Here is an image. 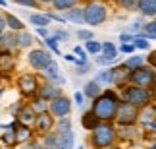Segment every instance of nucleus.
<instances>
[{
	"mask_svg": "<svg viewBox=\"0 0 156 149\" xmlns=\"http://www.w3.org/2000/svg\"><path fill=\"white\" fill-rule=\"evenodd\" d=\"M119 91L112 87H106L102 95H98L97 99H93L91 103V110L97 114V118L100 122H114V116H116V109L119 105Z\"/></svg>",
	"mask_w": 156,
	"mask_h": 149,
	"instance_id": "nucleus-1",
	"label": "nucleus"
},
{
	"mask_svg": "<svg viewBox=\"0 0 156 149\" xmlns=\"http://www.w3.org/2000/svg\"><path fill=\"white\" fill-rule=\"evenodd\" d=\"M89 143H91V149H106L114 143H118L116 124L114 122H100L89 134Z\"/></svg>",
	"mask_w": 156,
	"mask_h": 149,
	"instance_id": "nucleus-2",
	"label": "nucleus"
},
{
	"mask_svg": "<svg viewBox=\"0 0 156 149\" xmlns=\"http://www.w3.org/2000/svg\"><path fill=\"white\" fill-rule=\"evenodd\" d=\"M119 97L125 103L137 106V109H143L147 105L154 103V91L148 87H139V85H125L123 89H119Z\"/></svg>",
	"mask_w": 156,
	"mask_h": 149,
	"instance_id": "nucleus-3",
	"label": "nucleus"
},
{
	"mask_svg": "<svg viewBox=\"0 0 156 149\" xmlns=\"http://www.w3.org/2000/svg\"><path fill=\"white\" fill-rule=\"evenodd\" d=\"M110 16V8H108L106 2H97V0H91L83 6V17H85L87 25H102Z\"/></svg>",
	"mask_w": 156,
	"mask_h": 149,
	"instance_id": "nucleus-4",
	"label": "nucleus"
},
{
	"mask_svg": "<svg viewBox=\"0 0 156 149\" xmlns=\"http://www.w3.org/2000/svg\"><path fill=\"white\" fill-rule=\"evenodd\" d=\"M116 136L119 145H131V143H141L145 140V130L139 124L133 126H116Z\"/></svg>",
	"mask_w": 156,
	"mask_h": 149,
	"instance_id": "nucleus-5",
	"label": "nucleus"
},
{
	"mask_svg": "<svg viewBox=\"0 0 156 149\" xmlns=\"http://www.w3.org/2000/svg\"><path fill=\"white\" fill-rule=\"evenodd\" d=\"M137 116H139V109L125 101H119L118 109H116V116H114V124L116 126H133L137 124Z\"/></svg>",
	"mask_w": 156,
	"mask_h": 149,
	"instance_id": "nucleus-6",
	"label": "nucleus"
},
{
	"mask_svg": "<svg viewBox=\"0 0 156 149\" xmlns=\"http://www.w3.org/2000/svg\"><path fill=\"white\" fill-rule=\"evenodd\" d=\"M129 83H131V85H139V87L152 89L154 83H156V70L152 66H148V64H145V66H141V68H137V70L131 72Z\"/></svg>",
	"mask_w": 156,
	"mask_h": 149,
	"instance_id": "nucleus-7",
	"label": "nucleus"
},
{
	"mask_svg": "<svg viewBox=\"0 0 156 149\" xmlns=\"http://www.w3.org/2000/svg\"><path fill=\"white\" fill-rule=\"evenodd\" d=\"M48 112L54 118L69 116V112H71V99L66 97V95H58L56 99L48 101Z\"/></svg>",
	"mask_w": 156,
	"mask_h": 149,
	"instance_id": "nucleus-8",
	"label": "nucleus"
},
{
	"mask_svg": "<svg viewBox=\"0 0 156 149\" xmlns=\"http://www.w3.org/2000/svg\"><path fill=\"white\" fill-rule=\"evenodd\" d=\"M27 60H29V64H31L33 70L44 72L46 66L52 62V56H50V50H46V49H33L31 52H29Z\"/></svg>",
	"mask_w": 156,
	"mask_h": 149,
	"instance_id": "nucleus-9",
	"label": "nucleus"
},
{
	"mask_svg": "<svg viewBox=\"0 0 156 149\" xmlns=\"http://www.w3.org/2000/svg\"><path fill=\"white\" fill-rule=\"evenodd\" d=\"M17 87H20V93L25 95V97H33V95L39 93V77L35 74H21L17 77Z\"/></svg>",
	"mask_w": 156,
	"mask_h": 149,
	"instance_id": "nucleus-10",
	"label": "nucleus"
},
{
	"mask_svg": "<svg viewBox=\"0 0 156 149\" xmlns=\"http://www.w3.org/2000/svg\"><path fill=\"white\" fill-rule=\"evenodd\" d=\"M54 124H56V120H54V116L50 114L48 110H46V112H41V114H37V116H35L33 128H35V132H37V134L44 136V134L52 132Z\"/></svg>",
	"mask_w": 156,
	"mask_h": 149,
	"instance_id": "nucleus-11",
	"label": "nucleus"
},
{
	"mask_svg": "<svg viewBox=\"0 0 156 149\" xmlns=\"http://www.w3.org/2000/svg\"><path fill=\"white\" fill-rule=\"evenodd\" d=\"M112 77H114V83L116 89H123L125 85H129V77H131V70H127L123 64H118V66H112Z\"/></svg>",
	"mask_w": 156,
	"mask_h": 149,
	"instance_id": "nucleus-12",
	"label": "nucleus"
},
{
	"mask_svg": "<svg viewBox=\"0 0 156 149\" xmlns=\"http://www.w3.org/2000/svg\"><path fill=\"white\" fill-rule=\"evenodd\" d=\"M156 120V103L152 105H147V106H143V109H139V116H137V124L145 130L151 122Z\"/></svg>",
	"mask_w": 156,
	"mask_h": 149,
	"instance_id": "nucleus-13",
	"label": "nucleus"
},
{
	"mask_svg": "<svg viewBox=\"0 0 156 149\" xmlns=\"http://www.w3.org/2000/svg\"><path fill=\"white\" fill-rule=\"evenodd\" d=\"M135 12H139L145 20H154L156 17V0H137Z\"/></svg>",
	"mask_w": 156,
	"mask_h": 149,
	"instance_id": "nucleus-14",
	"label": "nucleus"
},
{
	"mask_svg": "<svg viewBox=\"0 0 156 149\" xmlns=\"http://www.w3.org/2000/svg\"><path fill=\"white\" fill-rule=\"evenodd\" d=\"M100 56L108 62V66L114 64V62H118V58H119L118 45H114L112 41H104V43H102V50H100Z\"/></svg>",
	"mask_w": 156,
	"mask_h": 149,
	"instance_id": "nucleus-15",
	"label": "nucleus"
},
{
	"mask_svg": "<svg viewBox=\"0 0 156 149\" xmlns=\"http://www.w3.org/2000/svg\"><path fill=\"white\" fill-rule=\"evenodd\" d=\"M58 95H62V89H60L56 83H44V85H41L39 87V93H37V97L41 99H44V101H52V99H56Z\"/></svg>",
	"mask_w": 156,
	"mask_h": 149,
	"instance_id": "nucleus-16",
	"label": "nucleus"
},
{
	"mask_svg": "<svg viewBox=\"0 0 156 149\" xmlns=\"http://www.w3.org/2000/svg\"><path fill=\"white\" fill-rule=\"evenodd\" d=\"M35 116H37V112H35L29 105H23L20 112H17V116H16V120L17 124H25V126H31V124L35 122Z\"/></svg>",
	"mask_w": 156,
	"mask_h": 149,
	"instance_id": "nucleus-17",
	"label": "nucleus"
},
{
	"mask_svg": "<svg viewBox=\"0 0 156 149\" xmlns=\"http://www.w3.org/2000/svg\"><path fill=\"white\" fill-rule=\"evenodd\" d=\"M17 47V33L14 31H4L0 35V50H14Z\"/></svg>",
	"mask_w": 156,
	"mask_h": 149,
	"instance_id": "nucleus-18",
	"label": "nucleus"
},
{
	"mask_svg": "<svg viewBox=\"0 0 156 149\" xmlns=\"http://www.w3.org/2000/svg\"><path fill=\"white\" fill-rule=\"evenodd\" d=\"M102 85H98L94 80H89L85 85H83V95H85V99H89V101H93V99H97L98 95H102Z\"/></svg>",
	"mask_w": 156,
	"mask_h": 149,
	"instance_id": "nucleus-19",
	"label": "nucleus"
},
{
	"mask_svg": "<svg viewBox=\"0 0 156 149\" xmlns=\"http://www.w3.org/2000/svg\"><path fill=\"white\" fill-rule=\"evenodd\" d=\"M98 124H100V120L97 118V114H94V112H93L91 109H87V110L81 114V126L85 128L87 132H93V130L97 128Z\"/></svg>",
	"mask_w": 156,
	"mask_h": 149,
	"instance_id": "nucleus-20",
	"label": "nucleus"
},
{
	"mask_svg": "<svg viewBox=\"0 0 156 149\" xmlns=\"http://www.w3.org/2000/svg\"><path fill=\"white\" fill-rule=\"evenodd\" d=\"M14 132H16L17 143H21V145L33 140V130H31V126H25V124H16Z\"/></svg>",
	"mask_w": 156,
	"mask_h": 149,
	"instance_id": "nucleus-21",
	"label": "nucleus"
},
{
	"mask_svg": "<svg viewBox=\"0 0 156 149\" xmlns=\"http://www.w3.org/2000/svg\"><path fill=\"white\" fill-rule=\"evenodd\" d=\"M64 20L71 21V23H85V17H83V6H73L71 10L64 12Z\"/></svg>",
	"mask_w": 156,
	"mask_h": 149,
	"instance_id": "nucleus-22",
	"label": "nucleus"
},
{
	"mask_svg": "<svg viewBox=\"0 0 156 149\" xmlns=\"http://www.w3.org/2000/svg\"><path fill=\"white\" fill-rule=\"evenodd\" d=\"M122 64H123L127 70H131V72H133V70L145 66V64H147V56H141V54H137V52H135V54H129Z\"/></svg>",
	"mask_w": 156,
	"mask_h": 149,
	"instance_id": "nucleus-23",
	"label": "nucleus"
},
{
	"mask_svg": "<svg viewBox=\"0 0 156 149\" xmlns=\"http://www.w3.org/2000/svg\"><path fill=\"white\" fill-rule=\"evenodd\" d=\"M75 134L73 130L71 132H64V134H58V147L56 149H75Z\"/></svg>",
	"mask_w": 156,
	"mask_h": 149,
	"instance_id": "nucleus-24",
	"label": "nucleus"
},
{
	"mask_svg": "<svg viewBox=\"0 0 156 149\" xmlns=\"http://www.w3.org/2000/svg\"><path fill=\"white\" fill-rule=\"evenodd\" d=\"M44 74H46V77H48L52 83H64V76L60 74V66L56 64V60H52L48 66H46Z\"/></svg>",
	"mask_w": 156,
	"mask_h": 149,
	"instance_id": "nucleus-25",
	"label": "nucleus"
},
{
	"mask_svg": "<svg viewBox=\"0 0 156 149\" xmlns=\"http://www.w3.org/2000/svg\"><path fill=\"white\" fill-rule=\"evenodd\" d=\"M94 81H97L98 85H112V83H114L112 68H102L100 72H97V76H94Z\"/></svg>",
	"mask_w": 156,
	"mask_h": 149,
	"instance_id": "nucleus-26",
	"label": "nucleus"
},
{
	"mask_svg": "<svg viewBox=\"0 0 156 149\" xmlns=\"http://www.w3.org/2000/svg\"><path fill=\"white\" fill-rule=\"evenodd\" d=\"M4 17H6V27H10V31H14V33H20V31H23V21L20 20V17H16L14 14H4Z\"/></svg>",
	"mask_w": 156,
	"mask_h": 149,
	"instance_id": "nucleus-27",
	"label": "nucleus"
},
{
	"mask_svg": "<svg viewBox=\"0 0 156 149\" xmlns=\"http://www.w3.org/2000/svg\"><path fill=\"white\" fill-rule=\"evenodd\" d=\"M14 62H16L14 54H12L10 50H2V54H0V70L10 72V70L14 68Z\"/></svg>",
	"mask_w": 156,
	"mask_h": 149,
	"instance_id": "nucleus-28",
	"label": "nucleus"
},
{
	"mask_svg": "<svg viewBox=\"0 0 156 149\" xmlns=\"http://www.w3.org/2000/svg\"><path fill=\"white\" fill-rule=\"evenodd\" d=\"M29 21H31L35 27H48L50 25V20H48L46 14H31L29 16Z\"/></svg>",
	"mask_w": 156,
	"mask_h": 149,
	"instance_id": "nucleus-29",
	"label": "nucleus"
},
{
	"mask_svg": "<svg viewBox=\"0 0 156 149\" xmlns=\"http://www.w3.org/2000/svg\"><path fill=\"white\" fill-rule=\"evenodd\" d=\"M33 35L31 33H27V31H20L17 33V47L20 49H29V47L33 45Z\"/></svg>",
	"mask_w": 156,
	"mask_h": 149,
	"instance_id": "nucleus-30",
	"label": "nucleus"
},
{
	"mask_svg": "<svg viewBox=\"0 0 156 149\" xmlns=\"http://www.w3.org/2000/svg\"><path fill=\"white\" fill-rule=\"evenodd\" d=\"M143 35L148 41H156V20H148L145 25H143Z\"/></svg>",
	"mask_w": 156,
	"mask_h": 149,
	"instance_id": "nucleus-31",
	"label": "nucleus"
},
{
	"mask_svg": "<svg viewBox=\"0 0 156 149\" xmlns=\"http://www.w3.org/2000/svg\"><path fill=\"white\" fill-rule=\"evenodd\" d=\"M79 4V0H54L52 6H54V10H58V12H66V10H71L73 6Z\"/></svg>",
	"mask_w": 156,
	"mask_h": 149,
	"instance_id": "nucleus-32",
	"label": "nucleus"
},
{
	"mask_svg": "<svg viewBox=\"0 0 156 149\" xmlns=\"http://www.w3.org/2000/svg\"><path fill=\"white\" fill-rule=\"evenodd\" d=\"M83 49L87 50V54L97 56V54H100V50H102V43H100V41H94V39H93V41H87Z\"/></svg>",
	"mask_w": 156,
	"mask_h": 149,
	"instance_id": "nucleus-33",
	"label": "nucleus"
},
{
	"mask_svg": "<svg viewBox=\"0 0 156 149\" xmlns=\"http://www.w3.org/2000/svg\"><path fill=\"white\" fill-rule=\"evenodd\" d=\"M56 128V134H64V132H71V118L64 116V118H58V122L54 124Z\"/></svg>",
	"mask_w": 156,
	"mask_h": 149,
	"instance_id": "nucleus-34",
	"label": "nucleus"
},
{
	"mask_svg": "<svg viewBox=\"0 0 156 149\" xmlns=\"http://www.w3.org/2000/svg\"><path fill=\"white\" fill-rule=\"evenodd\" d=\"M44 45H46V49H48L50 52H54V54H58V56H62V52H60V41L54 37V35H48V37L44 39Z\"/></svg>",
	"mask_w": 156,
	"mask_h": 149,
	"instance_id": "nucleus-35",
	"label": "nucleus"
},
{
	"mask_svg": "<svg viewBox=\"0 0 156 149\" xmlns=\"http://www.w3.org/2000/svg\"><path fill=\"white\" fill-rule=\"evenodd\" d=\"M29 106H31L37 114H41V112H46V110H48V101H44V99H41V97H35V101Z\"/></svg>",
	"mask_w": 156,
	"mask_h": 149,
	"instance_id": "nucleus-36",
	"label": "nucleus"
},
{
	"mask_svg": "<svg viewBox=\"0 0 156 149\" xmlns=\"http://www.w3.org/2000/svg\"><path fill=\"white\" fill-rule=\"evenodd\" d=\"M114 6L122 10H127V12H135V6H137V0H112Z\"/></svg>",
	"mask_w": 156,
	"mask_h": 149,
	"instance_id": "nucleus-37",
	"label": "nucleus"
},
{
	"mask_svg": "<svg viewBox=\"0 0 156 149\" xmlns=\"http://www.w3.org/2000/svg\"><path fill=\"white\" fill-rule=\"evenodd\" d=\"M2 141H4V145H16L17 143V138H16V132L14 130H6V132L2 134Z\"/></svg>",
	"mask_w": 156,
	"mask_h": 149,
	"instance_id": "nucleus-38",
	"label": "nucleus"
},
{
	"mask_svg": "<svg viewBox=\"0 0 156 149\" xmlns=\"http://www.w3.org/2000/svg\"><path fill=\"white\" fill-rule=\"evenodd\" d=\"M77 39L83 41V43H87V41L94 39V33L91 31V29H79V31H77Z\"/></svg>",
	"mask_w": 156,
	"mask_h": 149,
	"instance_id": "nucleus-39",
	"label": "nucleus"
},
{
	"mask_svg": "<svg viewBox=\"0 0 156 149\" xmlns=\"http://www.w3.org/2000/svg\"><path fill=\"white\" fill-rule=\"evenodd\" d=\"M118 50H119V54H135V45L133 43H123V45H118Z\"/></svg>",
	"mask_w": 156,
	"mask_h": 149,
	"instance_id": "nucleus-40",
	"label": "nucleus"
},
{
	"mask_svg": "<svg viewBox=\"0 0 156 149\" xmlns=\"http://www.w3.org/2000/svg\"><path fill=\"white\" fill-rule=\"evenodd\" d=\"M21 149H46V147L43 145V141H35V140H31V141H27V143H23Z\"/></svg>",
	"mask_w": 156,
	"mask_h": 149,
	"instance_id": "nucleus-41",
	"label": "nucleus"
},
{
	"mask_svg": "<svg viewBox=\"0 0 156 149\" xmlns=\"http://www.w3.org/2000/svg\"><path fill=\"white\" fill-rule=\"evenodd\" d=\"M52 35L60 41V43H64V41H68V39H69V33L66 31V29H56V31H54Z\"/></svg>",
	"mask_w": 156,
	"mask_h": 149,
	"instance_id": "nucleus-42",
	"label": "nucleus"
},
{
	"mask_svg": "<svg viewBox=\"0 0 156 149\" xmlns=\"http://www.w3.org/2000/svg\"><path fill=\"white\" fill-rule=\"evenodd\" d=\"M89 72H91V64H89V62H83V64H79V66L75 68V74L77 76H85Z\"/></svg>",
	"mask_w": 156,
	"mask_h": 149,
	"instance_id": "nucleus-43",
	"label": "nucleus"
},
{
	"mask_svg": "<svg viewBox=\"0 0 156 149\" xmlns=\"http://www.w3.org/2000/svg\"><path fill=\"white\" fill-rule=\"evenodd\" d=\"M73 101H75V105L79 106V109H83V106H85V95H83V91H75L73 93Z\"/></svg>",
	"mask_w": 156,
	"mask_h": 149,
	"instance_id": "nucleus-44",
	"label": "nucleus"
},
{
	"mask_svg": "<svg viewBox=\"0 0 156 149\" xmlns=\"http://www.w3.org/2000/svg\"><path fill=\"white\" fill-rule=\"evenodd\" d=\"M73 54H75L77 58H79V60H83V62L87 60V50L83 49V47H79V45H77V47H73Z\"/></svg>",
	"mask_w": 156,
	"mask_h": 149,
	"instance_id": "nucleus-45",
	"label": "nucleus"
},
{
	"mask_svg": "<svg viewBox=\"0 0 156 149\" xmlns=\"http://www.w3.org/2000/svg\"><path fill=\"white\" fill-rule=\"evenodd\" d=\"M119 45H123V43H133V33H127V31H123V33H119Z\"/></svg>",
	"mask_w": 156,
	"mask_h": 149,
	"instance_id": "nucleus-46",
	"label": "nucleus"
},
{
	"mask_svg": "<svg viewBox=\"0 0 156 149\" xmlns=\"http://www.w3.org/2000/svg\"><path fill=\"white\" fill-rule=\"evenodd\" d=\"M20 6H25V8H37L39 6V2L37 0H16Z\"/></svg>",
	"mask_w": 156,
	"mask_h": 149,
	"instance_id": "nucleus-47",
	"label": "nucleus"
},
{
	"mask_svg": "<svg viewBox=\"0 0 156 149\" xmlns=\"http://www.w3.org/2000/svg\"><path fill=\"white\" fill-rule=\"evenodd\" d=\"M46 16H48V20H50V21L66 23V20H64V16H60V14H54V12H46Z\"/></svg>",
	"mask_w": 156,
	"mask_h": 149,
	"instance_id": "nucleus-48",
	"label": "nucleus"
},
{
	"mask_svg": "<svg viewBox=\"0 0 156 149\" xmlns=\"http://www.w3.org/2000/svg\"><path fill=\"white\" fill-rule=\"evenodd\" d=\"M147 64L148 66H152L156 70V50H151V54L147 56Z\"/></svg>",
	"mask_w": 156,
	"mask_h": 149,
	"instance_id": "nucleus-49",
	"label": "nucleus"
},
{
	"mask_svg": "<svg viewBox=\"0 0 156 149\" xmlns=\"http://www.w3.org/2000/svg\"><path fill=\"white\" fill-rule=\"evenodd\" d=\"M37 35H39V37H44V39H46L50 33H48V29H46V27H37Z\"/></svg>",
	"mask_w": 156,
	"mask_h": 149,
	"instance_id": "nucleus-50",
	"label": "nucleus"
},
{
	"mask_svg": "<svg viewBox=\"0 0 156 149\" xmlns=\"http://www.w3.org/2000/svg\"><path fill=\"white\" fill-rule=\"evenodd\" d=\"M4 31H6V17H4V14H0V35Z\"/></svg>",
	"mask_w": 156,
	"mask_h": 149,
	"instance_id": "nucleus-51",
	"label": "nucleus"
},
{
	"mask_svg": "<svg viewBox=\"0 0 156 149\" xmlns=\"http://www.w3.org/2000/svg\"><path fill=\"white\" fill-rule=\"evenodd\" d=\"M145 132H156V120H154V122H151V124H148V126L145 128Z\"/></svg>",
	"mask_w": 156,
	"mask_h": 149,
	"instance_id": "nucleus-52",
	"label": "nucleus"
},
{
	"mask_svg": "<svg viewBox=\"0 0 156 149\" xmlns=\"http://www.w3.org/2000/svg\"><path fill=\"white\" fill-rule=\"evenodd\" d=\"M106 149H123V145H119V143H114L110 147H106Z\"/></svg>",
	"mask_w": 156,
	"mask_h": 149,
	"instance_id": "nucleus-53",
	"label": "nucleus"
},
{
	"mask_svg": "<svg viewBox=\"0 0 156 149\" xmlns=\"http://www.w3.org/2000/svg\"><path fill=\"white\" fill-rule=\"evenodd\" d=\"M37 2H39V4H52L54 0H37Z\"/></svg>",
	"mask_w": 156,
	"mask_h": 149,
	"instance_id": "nucleus-54",
	"label": "nucleus"
},
{
	"mask_svg": "<svg viewBox=\"0 0 156 149\" xmlns=\"http://www.w3.org/2000/svg\"><path fill=\"white\" fill-rule=\"evenodd\" d=\"M8 6V0H0V8H6Z\"/></svg>",
	"mask_w": 156,
	"mask_h": 149,
	"instance_id": "nucleus-55",
	"label": "nucleus"
},
{
	"mask_svg": "<svg viewBox=\"0 0 156 149\" xmlns=\"http://www.w3.org/2000/svg\"><path fill=\"white\" fill-rule=\"evenodd\" d=\"M145 149H154V147L152 145H145Z\"/></svg>",
	"mask_w": 156,
	"mask_h": 149,
	"instance_id": "nucleus-56",
	"label": "nucleus"
},
{
	"mask_svg": "<svg viewBox=\"0 0 156 149\" xmlns=\"http://www.w3.org/2000/svg\"><path fill=\"white\" fill-rule=\"evenodd\" d=\"M97 2H108V0H97Z\"/></svg>",
	"mask_w": 156,
	"mask_h": 149,
	"instance_id": "nucleus-57",
	"label": "nucleus"
},
{
	"mask_svg": "<svg viewBox=\"0 0 156 149\" xmlns=\"http://www.w3.org/2000/svg\"><path fill=\"white\" fill-rule=\"evenodd\" d=\"M75 149H85V147H75Z\"/></svg>",
	"mask_w": 156,
	"mask_h": 149,
	"instance_id": "nucleus-58",
	"label": "nucleus"
},
{
	"mask_svg": "<svg viewBox=\"0 0 156 149\" xmlns=\"http://www.w3.org/2000/svg\"><path fill=\"white\" fill-rule=\"evenodd\" d=\"M0 97H2V89H0Z\"/></svg>",
	"mask_w": 156,
	"mask_h": 149,
	"instance_id": "nucleus-59",
	"label": "nucleus"
},
{
	"mask_svg": "<svg viewBox=\"0 0 156 149\" xmlns=\"http://www.w3.org/2000/svg\"><path fill=\"white\" fill-rule=\"evenodd\" d=\"M154 20H156V17H154Z\"/></svg>",
	"mask_w": 156,
	"mask_h": 149,
	"instance_id": "nucleus-60",
	"label": "nucleus"
},
{
	"mask_svg": "<svg viewBox=\"0 0 156 149\" xmlns=\"http://www.w3.org/2000/svg\"><path fill=\"white\" fill-rule=\"evenodd\" d=\"M14 2H16V0H14Z\"/></svg>",
	"mask_w": 156,
	"mask_h": 149,
	"instance_id": "nucleus-61",
	"label": "nucleus"
}]
</instances>
